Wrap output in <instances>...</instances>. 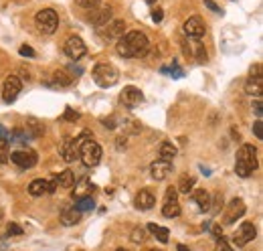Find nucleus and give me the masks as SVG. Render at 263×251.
Returning a JSON list of instances; mask_svg holds the SVG:
<instances>
[{
  "mask_svg": "<svg viewBox=\"0 0 263 251\" xmlns=\"http://www.w3.org/2000/svg\"><path fill=\"white\" fill-rule=\"evenodd\" d=\"M148 47H150V40H148L146 32H142V30H129L115 45L117 55L123 59H140L146 55Z\"/></svg>",
  "mask_w": 263,
  "mask_h": 251,
  "instance_id": "obj_1",
  "label": "nucleus"
},
{
  "mask_svg": "<svg viewBox=\"0 0 263 251\" xmlns=\"http://www.w3.org/2000/svg\"><path fill=\"white\" fill-rule=\"evenodd\" d=\"M91 138H93V134H89V132H83L79 138H75L77 144H79V158L87 168L97 166L99 160H101V154H103L101 146Z\"/></svg>",
  "mask_w": 263,
  "mask_h": 251,
  "instance_id": "obj_2",
  "label": "nucleus"
},
{
  "mask_svg": "<svg viewBox=\"0 0 263 251\" xmlns=\"http://www.w3.org/2000/svg\"><path fill=\"white\" fill-rule=\"evenodd\" d=\"M257 170V150L253 144H243L237 150V158H235V172L241 178H249L253 172Z\"/></svg>",
  "mask_w": 263,
  "mask_h": 251,
  "instance_id": "obj_3",
  "label": "nucleus"
},
{
  "mask_svg": "<svg viewBox=\"0 0 263 251\" xmlns=\"http://www.w3.org/2000/svg\"><path fill=\"white\" fill-rule=\"evenodd\" d=\"M91 75H93V81H95L99 87H111V85H115L117 79H119V71H117V67H113L111 63H97V65L93 67Z\"/></svg>",
  "mask_w": 263,
  "mask_h": 251,
  "instance_id": "obj_4",
  "label": "nucleus"
},
{
  "mask_svg": "<svg viewBox=\"0 0 263 251\" xmlns=\"http://www.w3.org/2000/svg\"><path fill=\"white\" fill-rule=\"evenodd\" d=\"M34 24L42 34H53L59 26V14L53 8H42L34 16Z\"/></svg>",
  "mask_w": 263,
  "mask_h": 251,
  "instance_id": "obj_5",
  "label": "nucleus"
},
{
  "mask_svg": "<svg viewBox=\"0 0 263 251\" xmlns=\"http://www.w3.org/2000/svg\"><path fill=\"white\" fill-rule=\"evenodd\" d=\"M125 32V22L123 20H109L105 26L99 28V36L105 40V43H113V40H119Z\"/></svg>",
  "mask_w": 263,
  "mask_h": 251,
  "instance_id": "obj_6",
  "label": "nucleus"
},
{
  "mask_svg": "<svg viewBox=\"0 0 263 251\" xmlns=\"http://www.w3.org/2000/svg\"><path fill=\"white\" fill-rule=\"evenodd\" d=\"M257 237V229L253 223H241L239 229L233 233V243L237 247H245L247 243H251Z\"/></svg>",
  "mask_w": 263,
  "mask_h": 251,
  "instance_id": "obj_7",
  "label": "nucleus"
},
{
  "mask_svg": "<svg viewBox=\"0 0 263 251\" xmlns=\"http://www.w3.org/2000/svg\"><path fill=\"white\" fill-rule=\"evenodd\" d=\"M20 89H22V81H20V77H16V75H8V77L4 79V85H2V99H4L6 103H12V101L18 97Z\"/></svg>",
  "mask_w": 263,
  "mask_h": 251,
  "instance_id": "obj_8",
  "label": "nucleus"
},
{
  "mask_svg": "<svg viewBox=\"0 0 263 251\" xmlns=\"http://www.w3.org/2000/svg\"><path fill=\"white\" fill-rule=\"evenodd\" d=\"M119 101H121V105H125L127 109H134V107H138V105L144 101V93H142L138 87L127 85V87H123V91L119 93Z\"/></svg>",
  "mask_w": 263,
  "mask_h": 251,
  "instance_id": "obj_9",
  "label": "nucleus"
},
{
  "mask_svg": "<svg viewBox=\"0 0 263 251\" xmlns=\"http://www.w3.org/2000/svg\"><path fill=\"white\" fill-rule=\"evenodd\" d=\"M10 160H12L18 168L26 170V168H32L38 158H36V152H34V150H16V152L10 154Z\"/></svg>",
  "mask_w": 263,
  "mask_h": 251,
  "instance_id": "obj_10",
  "label": "nucleus"
},
{
  "mask_svg": "<svg viewBox=\"0 0 263 251\" xmlns=\"http://www.w3.org/2000/svg\"><path fill=\"white\" fill-rule=\"evenodd\" d=\"M65 53H67V57H71L73 61H77V59H81L87 53V47H85V43H83L81 36H69L65 40Z\"/></svg>",
  "mask_w": 263,
  "mask_h": 251,
  "instance_id": "obj_11",
  "label": "nucleus"
},
{
  "mask_svg": "<svg viewBox=\"0 0 263 251\" xmlns=\"http://www.w3.org/2000/svg\"><path fill=\"white\" fill-rule=\"evenodd\" d=\"M245 215V202L241 200V198H233L231 202H229V206H227V211H225V225H231V223H235L237 219H241Z\"/></svg>",
  "mask_w": 263,
  "mask_h": 251,
  "instance_id": "obj_12",
  "label": "nucleus"
},
{
  "mask_svg": "<svg viewBox=\"0 0 263 251\" xmlns=\"http://www.w3.org/2000/svg\"><path fill=\"white\" fill-rule=\"evenodd\" d=\"M111 14H113L111 6H99V8H95V10L89 14V20H91V24L99 30L101 26H105V24L111 20Z\"/></svg>",
  "mask_w": 263,
  "mask_h": 251,
  "instance_id": "obj_13",
  "label": "nucleus"
},
{
  "mask_svg": "<svg viewBox=\"0 0 263 251\" xmlns=\"http://www.w3.org/2000/svg\"><path fill=\"white\" fill-rule=\"evenodd\" d=\"M182 30H184V34L190 36V38H200V36L204 34V22L200 20V16H190V18L184 22Z\"/></svg>",
  "mask_w": 263,
  "mask_h": 251,
  "instance_id": "obj_14",
  "label": "nucleus"
},
{
  "mask_svg": "<svg viewBox=\"0 0 263 251\" xmlns=\"http://www.w3.org/2000/svg\"><path fill=\"white\" fill-rule=\"evenodd\" d=\"M172 172V162H166V160H156L150 164V174L154 180H164L168 178Z\"/></svg>",
  "mask_w": 263,
  "mask_h": 251,
  "instance_id": "obj_15",
  "label": "nucleus"
},
{
  "mask_svg": "<svg viewBox=\"0 0 263 251\" xmlns=\"http://www.w3.org/2000/svg\"><path fill=\"white\" fill-rule=\"evenodd\" d=\"M61 156H63L65 162H73V160L79 156V144H77V140L67 138V140L61 144Z\"/></svg>",
  "mask_w": 263,
  "mask_h": 251,
  "instance_id": "obj_16",
  "label": "nucleus"
},
{
  "mask_svg": "<svg viewBox=\"0 0 263 251\" xmlns=\"http://www.w3.org/2000/svg\"><path fill=\"white\" fill-rule=\"evenodd\" d=\"M210 194L204 190V188H198V190H194L192 192V202L196 204V208L200 211V213H206L208 208H210Z\"/></svg>",
  "mask_w": 263,
  "mask_h": 251,
  "instance_id": "obj_17",
  "label": "nucleus"
},
{
  "mask_svg": "<svg viewBox=\"0 0 263 251\" xmlns=\"http://www.w3.org/2000/svg\"><path fill=\"white\" fill-rule=\"evenodd\" d=\"M91 192H93V184H91V180L85 176V178H81V180L75 184V190H73V200L85 198V196H89Z\"/></svg>",
  "mask_w": 263,
  "mask_h": 251,
  "instance_id": "obj_18",
  "label": "nucleus"
},
{
  "mask_svg": "<svg viewBox=\"0 0 263 251\" xmlns=\"http://www.w3.org/2000/svg\"><path fill=\"white\" fill-rule=\"evenodd\" d=\"M154 202H156V198H154V194L150 190H140L136 194V206L140 211H150L154 206Z\"/></svg>",
  "mask_w": 263,
  "mask_h": 251,
  "instance_id": "obj_19",
  "label": "nucleus"
},
{
  "mask_svg": "<svg viewBox=\"0 0 263 251\" xmlns=\"http://www.w3.org/2000/svg\"><path fill=\"white\" fill-rule=\"evenodd\" d=\"M81 221V213L73 206V208H65L63 213H61V223L65 225V227H71V225H77Z\"/></svg>",
  "mask_w": 263,
  "mask_h": 251,
  "instance_id": "obj_20",
  "label": "nucleus"
},
{
  "mask_svg": "<svg viewBox=\"0 0 263 251\" xmlns=\"http://www.w3.org/2000/svg\"><path fill=\"white\" fill-rule=\"evenodd\" d=\"M158 154H160V160L172 162L174 156H176V146H174L172 142H162L160 148H158Z\"/></svg>",
  "mask_w": 263,
  "mask_h": 251,
  "instance_id": "obj_21",
  "label": "nucleus"
},
{
  "mask_svg": "<svg viewBox=\"0 0 263 251\" xmlns=\"http://www.w3.org/2000/svg\"><path fill=\"white\" fill-rule=\"evenodd\" d=\"M261 89H263V79H261V75L249 77V81L245 83V91H247L249 95H261Z\"/></svg>",
  "mask_w": 263,
  "mask_h": 251,
  "instance_id": "obj_22",
  "label": "nucleus"
},
{
  "mask_svg": "<svg viewBox=\"0 0 263 251\" xmlns=\"http://www.w3.org/2000/svg\"><path fill=\"white\" fill-rule=\"evenodd\" d=\"M47 192V180L45 178H34L30 184H28V194L32 196H42Z\"/></svg>",
  "mask_w": 263,
  "mask_h": 251,
  "instance_id": "obj_23",
  "label": "nucleus"
},
{
  "mask_svg": "<svg viewBox=\"0 0 263 251\" xmlns=\"http://www.w3.org/2000/svg\"><path fill=\"white\" fill-rule=\"evenodd\" d=\"M148 231L160 241V243H168V235H170V231L166 229V227H160V225H156V223H150L148 225Z\"/></svg>",
  "mask_w": 263,
  "mask_h": 251,
  "instance_id": "obj_24",
  "label": "nucleus"
},
{
  "mask_svg": "<svg viewBox=\"0 0 263 251\" xmlns=\"http://www.w3.org/2000/svg\"><path fill=\"white\" fill-rule=\"evenodd\" d=\"M42 132H45V126L40 123V121H36V119H26V134H28V138H38V136H42Z\"/></svg>",
  "mask_w": 263,
  "mask_h": 251,
  "instance_id": "obj_25",
  "label": "nucleus"
},
{
  "mask_svg": "<svg viewBox=\"0 0 263 251\" xmlns=\"http://www.w3.org/2000/svg\"><path fill=\"white\" fill-rule=\"evenodd\" d=\"M194 176H180V180H178V184H176V192H182V194H188L192 188H194Z\"/></svg>",
  "mask_w": 263,
  "mask_h": 251,
  "instance_id": "obj_26",
  "label": "nucleus"
},
{
  "mask_svg": "<svg viewBox=\"0 0 263 251\" xmlns=\"http://www.w3.org/2000/svg\"><path fill=\"white\" fill-rule=\"evenodd\" d=\"M53 79H55V85H59V87H67V85H71V75L65 71V69H57L55 73H53Z\"/></svg>",
  "mask_w": 263,
  "mask_h": 251,
  "instance_id": "obj_27",
  "label": "nucleus"
},
{
  "mask_svg": "<svg viewBox=\"0 0 263 251\" xmlns=\"http://www.w3.org/2000/svg\"><path fill=\"white\" fill-rule=\"evenodd\" d=\"M73 182H75V176H73L71 170H63V172L57 176V184H59L61 188H71Z\"/></svg>",
  "mask_w": 263,
  "mask_h": 251,
  "instance_id": "obj_28",
  "label": "nucleus"
},
{
  "mask_svg": "<svg viewBox=\"0 0 263 251\" xmlns=\"http://www.w3.org/2000/svg\"><path fill=\"white\" fill-rule=\"evenodd\" d=\"M162 215L168 217V219L178 217V215H180V204H178V200H176V202H164V204H162Z\"/></svg>",
  "mask_w": 263,
  "mask_h": 251,
  "instance_id": "obj_29",
  "label": "nucleus"
},
{
  "mask_svg": "<svg viewBox=\"0 0 263 251\" xmlns=\"http://www.w3.org/2000/svg\"><path fill=\"white\" fill-rule=\"evenodd\" d=\"M93 206H95V202H93V198H91V196L79 198V200H77V204H75V208H77L79 213H83V211H91Z\"/></svg>",
  "mask_w": 263,
  "mask_h": 251,
  "instance_id": "obj_30",
  "label": "nucleus"
},
{
  "mask_svg": "<svg viewBox=\"0 0 263 251\" xmlns=\"http://www.w3.org/2000/svg\"><path fill=\"white\" fill-rule=\"evenodd\" d=\"M146 237H148V235H146V229H144V227H136V229L132 231V241H134V243H144Z\"/></svg>",
  "mask_w": 263,
  "mask_h": 251,
  "instance_id": "obj_31",
  "label": "nucleus"
},
{
  "mask_svg": "<svg viewBox=\"0 0 263 251\" xmlns=\"http://www.w3.org/2000/svg\"><path fill=\"white\" fill-rule=\"evenodd\" d=\"M10 158V150H8V140H0V164H6Z\"/></svg>",
  "mask_w": 263,
  "mask_h": 251,
  "instance_id": "obj_32",
  "label": "nucleus"
},
{
  "mask_svg": "<svg viewBox=\"0 0 263 251\" xmlns=\"http://www.w3.org/2000/svg\"><path fill=\"white\" fill-rule=\"evenodd\" d=\"M223 194H216L214 196V200H210V208L208 211H212V215H218L221 213V208H223Z\"/></svg>",
  "mask_w": 263,
  "mask_h": 251,
  "instance_id": "obj_33",
  "label": "nucleus"
},
{
  "mask_svg": "<svg viewBox=\"0 0 263 251\" xmlns=\"http://www.w3.org/2000/svg\"><path fill=\"white\" fill-rule=\"evenodd\" d=\"M77 4L81 6V8H85V10H95V8H99V4H101V0H77Z\"/></svg>",
  "mask_w": 263,
  "mask_h": 251,
  "instance_id": "obj_34",
  "label": "nucleus"
},
{
  "mask_svg": "<svg viewBox=\"0 0 263 251\" xmlns=\"http://www.w3.org/2000/svg\"><path fill=\"white\" fill-rule=\"evenodd\" d=\"M63 119H65V121H75V119H79V111H75L73 107H65Z\"/></svg>",
  "mask_w": 263,
  "mask_h": 251,
  "instance_id": "obj_35",
  "label": "nucleus"
},
{
  "mask_svg": "<svg viewBox=\"0 0 263 251\" xmlns=\"http://www.w3.org/2000/svg\"><path fill=\"white\" fill-rule=\"evenodd\" d=\"M18 53H20L22 57H26V59H32V57H36L34 49H32V47H28V45H22V47L18 49Z\"/></svg>",
  "mask_w": 263,
  "mask_h": 251,
  "instance_id": "obj_36",
  "label": "nucleus"
},
{
  "mask_svg": "<svg viewBox=\"0 0 263 251\" xmlns=\"http://www.w3.org/2000/svg\"><path fill=\"white\" fill-rule=\"evenodd\" d=\"M253 134H255V138L263 140V121H261V119H257V121L253 123Z\"/></svg>",
  "mask_w": 263,
  "mask_h": 251,
  "instance_id": "obj_37",
  "label": "nucleus"
},
{
  "mask_svg": "<svg viewBox=\"0 0 263 251\" xmlns=\"http://www.w3.org/2000/svg\"><path fill=\"white\" fill-rule=\"evenodd\" d=\"M176 194H178V192H176V188H174V186H170V188L166 190L164 202H176V200H178V198H176Z\"/></svg>",
  "mask_w": 263,
  "mask_h": 251,
  "instance_id": "obj_38",
  "label": "nucleus"
},
{
  "mask_svg": "<svg viewBox=\"0 0 263 251\" xmlns=\"http://www.w3.org/2000/svg\"><path fill=\"white\" fill-rule=\"evenodd\" d=\"M6 231H8L10 235H14V237H18V235H22V227H20V225H16V223H8V227H6Z\"/></svg>",
  "mask_w": 263,
  "mask_h": 251,
  "instance_id": "obj_39",
  "label": "nucleus"
},
{
  "mask_svg": "<svg viewBox=\"0 0 263 251\" xmlns=\"http://www.w3.org/2000/svg\"><path fill=\"white\" fill-rule=\"evenodd\" d=\"M214 251H233V247L225 241V239H218L216 241V247H214Z\"/></svg>",
  "mask_w": 263,
  "mask_h": 251,
  "instance_id": "obj_40",
  "label": "nucleus"
},
{
  "mask_svg": "<svg viewBox=\"0 0 263 251\" xmlns=\"http://www.w3.org/2000/svg\"><path fill=\"white\" fill-rule=\"evenodd\" d=\"M101 123L105 126V128H109V130H113L117 123H115V115H109V117H103L101 119Z\"/></svg>",
  "mask_w": 263,
  "mask_h": 251,
  "instance_id": "obj_41",
  "label": "nucleus"
},
{
  "mask_svg": "<svg viewBox=\"0 0 263 251\" xmlns=\"http://www.w3.org/2000/svg\"><path fill=\"white\" fill-rule=\"evenodd\" d=\"M196 57H198V61H200V63H206V51H204V47H202V45H198V47H196Z\"/></svg>",
  "mask_w": 263,
  "mask_h": 251,
  "instance_id": "obj_42",
  "label": "nucleus"
},
{
  "mask_svg": "<svg viewBox=\"0 0 263 251\" xmlns=\"http://www.w3.org/2000/svg\"><path fill=\"white\" fill-rule=\"evenodd\" d=\"M57 186H59V184H57V176H55V178H51V180H47V192H55V190H57Z\"/></svg>",
  "mask_w": 263,
  "mask_h": 251,
  "instance_id": "obj_43",
  "label": "nucleus"
},
{
  "mask_svg": "<svg viewBox=\"0 0 263 251\" xmlns=\"http://www.w3.org/2000/svg\"><path fill=\"white\" fill-rule=\"evenodd\" d=\"M162 18H164V12H162L160 8H156V10H152V20H154V22H160Z\"/></svg>",
  "mask_w": 263,
  "mask_h": 251,
  "instance_id": "obj_44",
  "label": "nucleus"
},
{
  "mask_svg": "<svg viewBox=\"0 0 263 251\" xmlns=\"http://www.w3.org/2000/svg\"><path fill=\"white\" fill-rule=\"evenodd\" d=\"M210 233H212V237H216V239H223V229H221L218 225H214V227L210 229Z\"/></svg>",
  "mask_w": 263,
  "mask_h": 251,
  "instance_id": "obj_45",
  "label": "nucleus"
},
{
  "mask_svg": "<svg viewBox=\"0 0 263 251\" xmlns=\"http://www.w3.org/2000/svg\"><path fill=\"white\" fill-rule=\"evenodd\" d=\"M0 140H10V132L4 126H0Z\"/></svg>",
  "mask_w": 263,
  "mask_h": 251,
  "instance_id": "obj_46",
  "label": "nucleus"
},
{
  "mask_svg": "<svg viewBox=\"0 0 263 251\" xmlns=\"http://www.w3.org/2000/svg\"><path fill=\"white\" fill-rule=\"evenodd\" d=\"M204 4H206V6H208V8L212 10V12H221V8H218V6H216V4L212 2V0H204Z\"/></svg>",
  "mask_w": 263,
  "mask_h": 251,
  "instance_id": "obj_47",
  "label": "nucleus"
},
{
  "mask_svg": "<svg viewBox=\"0 0 263 251\" xmlns=\"http://www.w3.org/2000/svg\"><path fill=\"white\" fill-rule=\"evenodd\" d=\"M261 111H263L261 101H255V113H257V119H261Z\"/></svg>",
  "mask_w": 263,
  "mask_h": 251,
  "instance_id": "obj_48",
  "label": "nucleus"
},
{
  "mask_svg": "<svg viewBox=\"0 0 263 251\" xmlns=\"http://www.w3.org/2000/svg\"><path fill=\"white\" fill-rule=\"evenodd\" d=\"M176 249H178V251H190V249H188V247H186V245H182V243H180V245H178V247H176Z\"/></svg>",
  "mask_w": 263,
  "mask_h": 251,
  "instance_id": "obj_49",
  "label": "nucleus"
},
{
  "mask_svg": "<svg viewBox=\"0 0 263 251\" xmlns=\"http://www.w3.org/2000/svg\"><path fill=\"white\" fill-rule=\"evenodd\" d=\"M154 2H156V0H148V4H154Z\"/></svg>",
  "mask_w": 263,
  "mask_h": 251,
  "instance_id": "obj_50",
  "label": "nucleus"
},
{
  "mask_svg": "<svg viewBox=\"0 0 263 251\" xmlns=\"http://www.w3.org/2000/svg\"><path fill=\"white\" fill-rule=\"evenodd\" d=\"M150 251H162V249H150Z\"/></svg>",
  "mask_w": 263,
  "mask_h": 251,
  "instance_id": "obj_51",
  "label": "nucleus"
},
{
  "mask_svg": "<svg viewBox=\"0 0 263 251\" xmlns=\"http://www.w3.org/2000/svg\"><path fill=\"white\" fill-rule=\"evenodd\" d=\"M117 251H125V249H117Z\"/></svg>",
  "mask_w": 263,
  "mask_h": 251,
  "instance_id": "obj_52",
  "label": "nucleus"
},
{
  "mask_svg": "<svg viewBox=\"0 0 263 251\" xmlns=\"http://www.w3.org/2000/svg\"><path fill=\"white\" fill-rule=\"evenodd\" d=\"M69 251H77V249H69Z\"/></svg>",
  "mask_w": 263,
  "mask_h": 251,
  "instance_id": "obj_53",
  "label": "nucleus"
},
{
  "mask_svg": "<svg viewBox=\"0 0 263 251\" xmlns=\"http://www.w3.org/2000/svg\"><path fill=\"white\" fill-rule=\"evenodd\" d=\"M0 215H2V213H0Z\"/></svg>",
  "mask_w": 263,
  "mask_h": 251,
  "instance_id": "obj_54",
  "label": "nucleus"
}]
</instances>
